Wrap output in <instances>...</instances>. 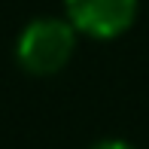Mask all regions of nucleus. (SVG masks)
Instances as JSON below:
<instances>
[{
	"label": "nucleus",
	"instance_id": "obj_1",
	"mask_svg": "<svg viewBox=\"0 0 149 149\" xmlns=\"http://www.w3.org/2000/svg\"><path fill=\"white\" fill-rule=\"evenodd\" d=\"M79 31L67 15H37L15 37V64L28 76H55L76 55Z\"/></svg>",
	"mask_w": 149,
	"mask_h": 149
},
{
	"label": "nucleus",
	"instance_id": "obj_2",
	"mask_svg": "<svg viewBox=\"0 0 149 149\" xmlns=\"http://www.w3.org/2000/svg\"><path fill=\"white\" fill-rule=\"evenodd\" d=\"M140 0H64V15L88 40H119L137 22Z\"/></svg>",
	"mask_w": 149,
	"mask_h": 149
},
{
	"label": "nucleus",
	"instance_id": "obj_3",
	"mask_svg": "<svg viewBox=\"0 0 149 149\" xmlns=\"http://www.w3.org/2000/svg\"><path fill=\"white\" fill-rule=\"evenodd\" d=\"M88 149H137V146H134L131 140H125V137H100V140H94Z\"/></svg>",
	"mask_w": 149,
	"mask_h": 149
}]
</instances>
